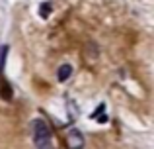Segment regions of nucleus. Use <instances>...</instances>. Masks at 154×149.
I'll return each instance as SVG.
<instances>
[{"label":"nucleus","instance_id":"nucleus-1","mask_svg":"<svg viewBox=\"0 0 154 149\" xmlns=\"http://www.w3.org/2000/svg\"><path fill=\"white\" fill-rule=\"evenodd\" d=\"M33 141L37 149H55L53 147V131L45 120L33 122Z\"/></svg>","mask_w":154,"mask_h":149},{"label":"nucleus","instance_id":"nucleus-2","mask_svg":"<svg viewBox=\"0 0 154 149\" xmlns=\"http://www.w3.org/2000/svg\"><path fill=\"white\" fill-rule=\"evenodd\" d=\"M64 141H66L68 149H84V135L78 130H70L64 138Z\"/></svg>","mask_w":154,"mask_h":149},{"label":"nucleus","instance_id":"nucleus-3","mask_svg":"<svg viewBox=\"0 0 154 149\" xmlns=\"http://www.w3.org/2000/svg\"><path fill=\"white\" fill-rule=\"evenodd\" d=\"M72 75V65H68V63H64V65L59 67V73H57V79L60 80V83H64V80H68Z\"/></svg>","mask_w":154,"mask_h":149},{"label":"nucleus","instance_id":"nucleus-4","mask_svg":"<svg viewBox=\"0 0 154 149\" xmlns=\"http://www.w3.org/2000/svg\"><path fill=\"white\" fill-rule=\"evenodd\" d=\"M6 55H8V45L0 47V80H4V65H6Z\"/></svg>","mask_w":154,"mask_h":149},{"label":"nucleus","instance_id":"nucleus-5","mask_svg":"<svg viewBox=\"0 0 154 149\" xmlns=\"http://www.w3.org/2000/svg\"><path fill=\"white\" fill-rule=\"evenodd\" d=\"M39 14H41V18H47V16L51 14V4H41V8H39Z\"/></svg>","mask_w":154,"mask_h":149},{"label":"nucleus","instance_id":"nucleus-6","mask_svg":"<svg viewBox=\"0 0 154 149\" xmlns=\"http://www.w3.org/2000/svg\"><path fill=\"white\" fill-rule=\"evenodd\" d=\"M105 110V104H100V106H98V110H96V112H92V116H90V118H98V116H102V112Z\"/></svg>","mask_w":154,"mask_h":149},{"label":"nucleus","instance_id":"nucleus-7","mask_svg":"<svg viewBox=\"0 0 154 149\" xmlns=\"http://www.w3.org/2000/svg\"><path fill=\"white\" fill-rule=\"evenodd\" d=\"M98 118H100V124H105V122H107V116H98Z\"/></svg>","mask_w":154,"mask_h":149}]
</instances>
